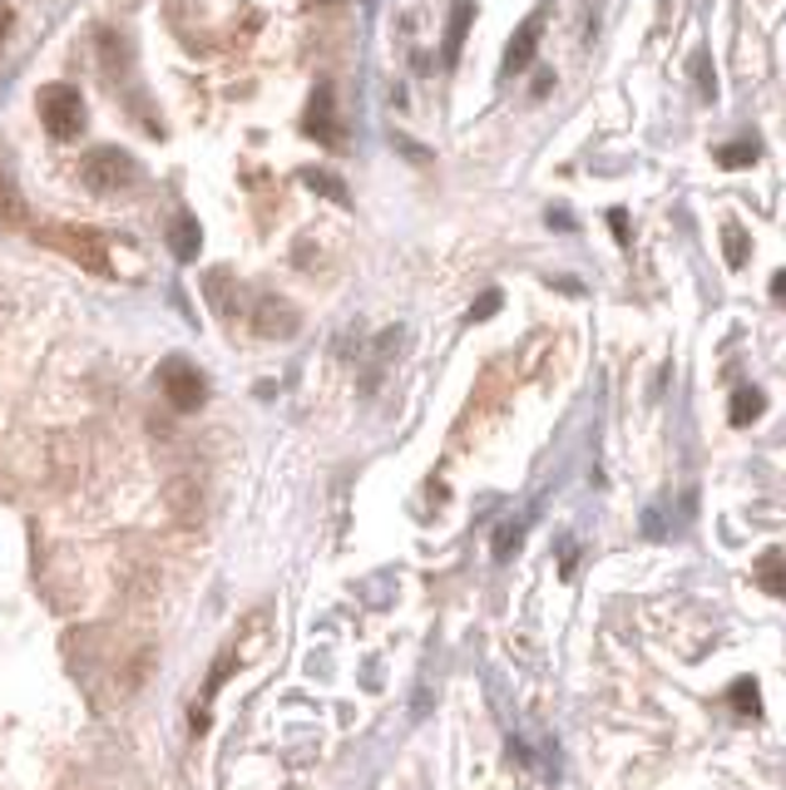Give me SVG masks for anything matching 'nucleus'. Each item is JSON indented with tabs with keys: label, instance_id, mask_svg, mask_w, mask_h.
<instances>
[{
	"label": "nucleus",
	"instance_id": "412c9836",
	"mask_svg": "<svg viewBox=\"0 0 786 790\" xmlns=\"http://www.w3.org/2000/svg\"><path fill=\"white\" fill-rule=\"evenodd\" d=\"M549 227H564V233H574V217H569V213H549Z\"/></svg>",
	"mask_w": 786,
	"mask_h": 790
},
{
	"label": "nucleus",
	"instance_id": "f8f14e48",
	"mask_svg": "<svg viewBox=\"0 0 786 790\" xmlns=\"http://www.w3.org/2000/svg\"><path fill=\"white\" fill-rule=\"evenodd\" d=\"M169 242H173V257H183V262H189V257L199 252V223H193L189 213H183V217H173Z\"/></svg>",
	"mask_w": 786,
	"mask_h": 790
},
{
	"label": "nucleus",
	"instance_id": "1a4fd4ad",
	"mask_svg": "<svg viewBox=\"0 0 786 790\" xmlns=\"http://www.w3.org/2000/svg\"><path fill=\"white\" fill-rule=\"evenodd\" d=\"M519 543H525V519H499L495 539H490V553H495V563H509Z\"/></svg>",
	"mask_w": 786,
	"mask_h": 790
},
{
	"label": "nucleus",
	"instance_id": "423d86ee",
	"mask_svg": "<svg viewBox=\"0 0 786 790\" xmlns=\"http://www.w3.org/2000/svg\"><path fill=\"white\" fill-rule=\"evenodd\" d=\"M539 25H544V20L529 15L525 25L515 30V40H509V49H505V75H515V69H525L529 59H535V35H539Z\"/></svg>",
	"mask_w": 786,
	"mask_h": 790
},
{
	"label": "nucleus",
	"instance_id": "dca6fc26",
	"mask_svg": "<svg viewBox=\"0 0 786 790\" xmlns=\"http://www.w3.org/2000/svg\"><path fill=\"white\" fill-rule=\"evenodd\" d=\"M307 183L317 188V193H327V198H337V203H347V188H341L332 173H317V168H312V173H307Z\"/></svg>",
	"mask_w": 786,
	"mask_h": 790
},
{
	"label": "nucleus",
	"instance_id": "7ed1b4c3",
	"mask_svg": "<svg viewBox=\"0 0 786 790\" xmlns=\"http://www.w3.org/2000/svg\"><path fill=\"white\" fill-rule=\"evenodd\" d=\"M159 385H164V395H169L173 410H199V405L209 400V381H203L183 356H173V361L159 365Z\"/></svg>",
	"mask_w": 786,
	"mask_h": 790
},
{
	"label": "nucleus",
	"instance_id": "39448f33",
	"mask_svg": "<svg viewBox=\"0 0 786 790\" xmlns=\"http://www.w3.org/2000/svg\"><path fill=\"white\" fill-rule=\"evenodd\" d=\"M258 331H262V336H292V331H297V312H292L288 302H278V296H262V306H258Z\"/></svg>",
	"mask_w": 786,
	"mask_h": 790
},
{
	"label": "nucleus",
	"instance_id": "0eeeda50",
	"mask_svg": "<svg viewBox=\"0 0 786 790\" xmlns=\"http://www.w3.org/2000/svg\"><path fill=\"white\" fill-rule=\"evenodd\" d=\"M756 588H762V592H772V598H782V602H786V553L766 549L762 558H756Z\"/></svg>",
	"mask_w": 786,
	"mask_h": 790
},
{
	"label": "nucleus",
	"instance_id": "f03ea898",
	"mask_svg": "<svg viewBox=\"0 0 786 790\" xmlns=\"http://www.w3.org/2000/svg\"><path fill=\"white\" fill-rule=\"evenodd\" d=\"M41 124L50 138H75L85 128V99L70 84H45L41 89Z\"/></svg>",
	"mask_w": 786,
	"mask_h": 790
},
{
	"label": "nucleus",
	"instance_id": "4468645a",
	"mask_svg": "<svg viewBox=\"0 0 786 790\" xmlns=\"http://www.w3.org/2000/svg\"><path fill=\"white\" fill-rule=\"evenodd\" d=\"M722 247H727V267H746V233L737 223H727Z\"/></svg>",
	"mask_w": 786,
	"mask_h": 790
},
{
	"label": "nucleus",
	"instance_id": "20e7f679",
	"mask_svg": "<svg viewBox=\"0 0 786 790\" xmlns=\"http://www.w3.org/2000/svg\"><path fill=\"white\" fill-rule=\"evenodd\" d=\"M50 242H60L75 262H85L90 272H110V252H104V237H94L90 227H55Z\"/></svg>",
	"mask_w": 786,
	"mask_h": 790
},
{
	"label": "nucleus",
	"instance_id": "f257e3e1",
	"mask_svg": "<svg viewBox=\"0 0 786 790\" xmlns=\"http://www.w3.org/2000/svg\"><path fill=\"white\" fill-rule=\"evenodd\" d=\"M80 178L94 193H120V188H130L139 178V168H134V158L124 148H94V154H85Z\"/></svg>",
	"mask_w": 786,
	"mask_h": 790
},
{
	"label": "nucleus",
	"instance_id": "f3484780",
	"mask_svg": "<svg viewBox=\"0 0 786 790\" xmlns=\"http://www.w3.org/2000/svg\"><path fill=\"white\" fill-rule=\"evenodd\" d=\"M499 302H505L499 292H485L475 306H470V321H485V316H495V312H499Z\"/></svg>",
	"mask_w": 786,
	"mask_h": 790
},
{
	"label": "nucleus",
	"instance_id": "2eb2a0df",
	"mask_svg": "<svg viewBox=\"0 0 786 790\" xmlns=\"http://www.w3.org/2000/svg\"><path fill=\"white\" fill-rule=\"evenodd\" d=\"M717 163H722V168H746V163H756V144H727V148H717Z\"/></svg>",
	"mask_w": 786,
	"mask_h": 790
},
{
	"label": "nucleus",
	"instance_id": "9b49d317",
	"mask_svg": "<svg viewBox=\"0 0 786 790\" xmlns=\"http://www.w3.org/2000/svg\"><path fill=\"white\" fill-rule=\"evenodd\" d=\"M727 701H732V711L737 716H762V691H756V681L752 677H737L732 681V691H727Z\"/></svg>",
	"mask_w": 786,
	"mask_h": 790
},
{
	"label": "nucleus",
	"instance_id": "6ab92c4d",
	"mask_svg": "<svg viewBox=\"0 0 786 790\" xmlns=\"http://www.w3.org/2000/svg\"><path fill=\"white\" fill-rule=\"evenodd\" d=\"M608 227H614L618 242H628V213H624V207H614V213H608Z\"/></svg>",
	"mask_w": 786,
	"mask_h": 790
},
{
	"label": "nucleus",
	"instance_id": "4be33fe9",
	"mask_svg": "<svg viewBox=\"0 0 786 790\" xmlns=\"http://www.w3.org/2000/svg\"><path fill=\"white\" fill-rule=\"evenodd\" d=\"M5 30H11V10L0 5V40H5Z\"/></svg>",
	"mask_w": 786,
	"mask_h": 790
},
{
	"label": "nucleus",
	"instance_id": "aec40b11",
	"mask_svg": "<svg viewBox=\"0 0 786 790\" xmlns=\"http://www.w3.org/2000/svg\"><path fill=\"white\" fill-rule=\"evenodd\" d=\"M772 296L786 306V272H776V276H772Z\"/></svg>",
	"mask_w": 786,
	"mask_h": 790
},
{
	"label": "nucleus",
	"instance_id": "9d476101",
	"mask_svg": "<svg viewBox=\"0 0 786 790\" xmlns=\"http://www.w3.org/2000/svg\"><path fill=\"white\" fill-rule=\"evenodd\" d=\"M307 134H317V138H327V144H337V128H332V89H327V84H322L317 99H312Z\"/></svg>",
	"mask_w": 786,
	"mask_h": 790
},
{
	"label": "nucleus",
	"instance_id": "6e6552de",
	"mask_svg": "<svg viewBox=\"0 0 786 790\" xmlns=\"http://www.w3.org/2000/svg\"><path fill=\"white\" fill-rule=\"evenodd\" d=\"M762 405H766V395L756 391V385H742V391L732 395V410H727V420H732L737 430H746V425L762 415Z\"/></svg>",
	"mask_w": 786,
	"mask_h": 790
},
{
	"label": "nucleus",
	"instance_id": "ddd939ff",
	"mask_svg": "<svg viewBox=\"0 0 786 790\" xmlns=\"http://www.w3.org/2000/svg\"><path fill=\"white\" fill-rule=\"evenodd\" d=\"M470 15H475V5H470V0H460V5H456V20H450L446 59H456V55H460V40H465V25H470Z\"/></svg>",
	"mask_w": 786,
	"mask_h": 790
},
{
	"label": "nucleus",
	"instance_id": "a211bd4d",
	"mask_svg": "<svg viewBox=\"0 0 786 790\" xmlns=\"http://www.w3.org/2000/svg\"><path fill=\"white\" fill-rule=\"evenodd\" d=\"M0 213H5V217H21V203H15V193L5 188V178H0Z\"/></svg>",
	"mask_w": 786,
	"mask_h": 790
}]
</instances>
